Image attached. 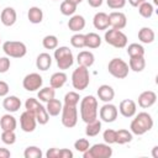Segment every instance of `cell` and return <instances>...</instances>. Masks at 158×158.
Listing matches in <instances>:
<instances>
[{
  "mask_svg": "<svg viewBox=\"0 0 158 158\" xmlns=\"http://www.w3.org/2000/svg\"><path fill=\"white\" fill-rule=\"evenodd\" d=\"M43 79L38 73H30L22 80V85L27 91H36L37 89H41Z\"/></svg>",
  "mask_w": 158,
  "mask_h": 158,
  "instance_id": "cell-10",
  "label": "cell"
},
{
  "mask_svg": "<svg viewBox=\"0 0 158 158\" xmlns=\"http://www.w3.org/2000/svg\"><path fill=\"white\" fill-rule=\"evenodd\" d=\"M80 117L88 123L98 118V100L93 95H86L80 101Z\"/></svg>",
  "mask_w": 158,
  "mask_h": 158,
  "instance_id": "cell-1",
  "label": "cell"
},
{
  "mask_svg": "<svg viewBox=\"0 0 158 158\" xmlns=\"http://www.w3.org/2000/svg\"><path fill=\"white\" fill-rule=\"evenodd\" d=\"M128 67L131 70L139 73L144 69L146 67V60H144V56H139V57H130V62H128Z\"/></svg>",
  "mask_w": 158,
  "mask_h": 158,
  "instance_id": "cell-26",
  "label": "cell"
},
{
  "mask_svg": "<svg viewBox=\"0 0 158 158\" xmlns=\"http://www.w3.org/2000/svg\"><path fill=\"white\" fill-rule=\"evenodd\" d=\"M101 44V37L95 32H89L85 35V47L88 48H98Z\"/></svg>",
  "mask_w": 158,
  "mask_h": 158,
  "instance_id": "cell-29",
  "label": "cell"
},
{
  "mask_svg": "<svg viewBox=\"0 0 158 158\" xmlns=\"http://www.w3.org/2000/svg\"><path fill=\"white\" fill-rule=\"evenodd\" d=\"M27 17L31 23H41L43 20V11L37 6H32L27 12Z\"/></svg>",
  "mask_w": 158,
  "mask_h": 158,
  "instance_id": "cell-28",
  "label": "cell"
},
{
  "mask_svg": "<svg viewBox=\"0 0 158 158\" xmlns=\"http://www.w3.org/2000/svg\"><path fill=\"white\" fill-rule=\"evenodd\" d=\"M10 64L9 57H0V73H6L10 69Z\"/></svg>",
  "mask_w": 158,
  "mask_h": 158,
  "instance_id": "cell-46",
  "label": "cell"
},
{
  "mask_svg": "<svg viewBox=\"0 0 158 158\" xmlns=\"http://www.w3.org/2000/svg\"><path fill=\"white\" fill-rule=\"evenodd\" d=\"M2 51L7 57L11 58H22L27 53L26 44L19 41H6L2 44Z\"/></svg>",
  "mask_w": 158,
  "mask_h": 158,
  "instance_id": "cell-8",
  "label": "cell"
},
{
  "mask_svg": "<svg viewBox=\"0 0 158 158\" xmlns=\"http://www.w3.org/2000/svg\"><path fill=\"white\" fill-rule=\"evenodd\" d=\"M62 125L67 128H72L78 122V110L75 105L64 104L62 107Z\"/></svg>",
  "mask_w": 158,
  "mask_h": 158,
  "instance_id": "cell-9",
  "label": "cell"
},
{
  "mask_svg": "<svg viewBox=\"0 0 158 158\" xmlns=\"http://www.w3.org/2000/svg\"><path fill=\"white\" fill-rule=\"evenodd\" d=\"M153 4L154 5H158V0H153Z\"/></svg>",
  "mask_w": 158,
  "mask_h": 158,
  "instance_id": "cell-53",
  "label": "cell"
},
{
  "mask_svg": "<svg viewBox=\"0 0 158 158\" xmlns=\"http://www.w3.org/2000/svg\"><path fill=\"white\" fill-rule=\"evenodd\" d=\"M156 38V33L151 27H142L138 31V40L142 43H152Z\"/></svg>",
  "mask_w": 158,
  "mask_h": 158,
  "instance_id": "cell-25",
  "label": "cell"
},
{
  "mask_svg": "<svg viewBox=\"0 0 158 158\" xmlns=\"http://www.w3.org/2000/svg\"><path fill=\"white\" fill-rule=\"evenodd\" d=\"M2 107L9 112H16L21 107V100L15 95L5 96V99L2 101Z\"/></svg>",
  "mask_w": 158,
  "mask_h": 158,
  "instance_id": "cell-19",
  "label": "cell"
},
{
  "mask_svg": "<svg viewBox=\"0 0 158 158\" xmlns=\"http://www.w3.org/2000/svg\"><path fill=\"white\" fill-rule=\"evenodd\" d=\"M100 118L104 121V122H114L116 118H117V115H118V111H117V107L110 102H106L105 105L101 106L100 109Z\"/></svg>",
  "mask_w": 158,
  "mask_h": 158,
  "instance_id": "cell-12",
  "label": "cell"
},
{
  "mask_svg": "<svg viewBox=\"0 0 158 158\" xmlns=\"http://www.w3.org/2000/svg\"><path fill=\"white\" fill-rule=\"evenodd\" d=\"M42 154L43 153L41 148H38L37 146H28L23 152L25 158H42Z\"/></svg>",
  "mask_w": 158,
  "mask_h": 158,
  "instance_id": "cell-38",
  "label": "cell"
},
{
  "mask_svg": "<svg viewBox=\"0 0 158 158\" xmlns=\"http://www.w3.org/2000/svg\"><path fill=\"white\" fill-rule=\"evenodd\" d=\"M101 131V122L100 120H94L91 122H88L86 123V127H85V135L88 137H95L96 135H99V132Z\"/></svg>",
  "mask_w": 158,
  "mask_h": 158,
  "instance_id": "cell-32",
  "label": "cell"
},
{
  "mask_svg": "<svg viewBox=\"0 0 158 158\" xmlns=\"http://www.w3.org/2000/svg\"><path fill=\"white\" fill-rule=\"evenodd\" d=\"M102 138H104L105 143H107V144L116 143V131L115 130H111V128L105 130L104 133H102Z\"/></svg>",
  "mask_w": 158,
  "mask_h": 158,
  "instance_id": "cell-43",
  "label": "cell"
},
{
  "mask_svg": "<svg viewBox=\"0 0 158 158\" xmlns=\"http://www.w3.org/2000/svg\"><path fill=\"white\" fill-rule=\"evenodd\" d=\"M152 156H153V158H158V146H154V147H153Z\"/></svg>",
  "mask_w": 158,
  "mask_h": 158,
  "instance_id": "cell-51",
  "label": "cell"
},
{
  "mask_svg": "<svg viewBox=\"0 0 158 158\" xmlns=\"http://www.w3.org/2000/svg\"><path fill=\"white\" fill-rule=\"evenodd\" d=\"M109 23L111 26V28H116V30H122L126 27L127 25V19L126 15L121 11H112L109 15Z\"/></svg>",
  "mask_w": 158,
  "mask_h": 158,
  "instance_id": "cell-13",
  "label": "cell"
},
{
  "mask_svg": "<svg viewBox=\"0 0 158 158\" xmlns=\"http://www.w3.org/2000/svg\"><path fill=\"white\" fill-rule=\"evenodd\" d=\"M16 126H17V121H16V118L12 115L5 114V115L1 116V118H0V127H1L2 131H15Z\"/></svg>",
  "mask_w": 158,
  "mask_h": 158,
  "instance_id": "cell-21",
  "label": "cell"
},
{
  "mask_svg": "<svg viewBox=\"0 0 158 158\" xmlns=\"http://www.w3.org/2000/svg\"><path fill=\"white\" fill-rule=\"evenodd\" d=\"M104 38L107 44L115 48H123L127 44V36L121 30H116V28L106 30Z\"/></svg>",
  "mask_w": 158,
  "mask_h": 158,
  "instance_id": "cell-6",
  "label": "cell"
},
{
  "mask_svg": "<svg viewBox=\"0 0 158 158\" xmlns=\"http://www.w3.org/2000/svg\"><path fill=\"white\" fill-rule=\"evenodd\" d=\"M54 59L57 62V65L59 69L62 70H65L68 68H70L74 63V58H73V53L72 51L65 47V46H62V47H57L54 49Z\"/></svg>",
  "mask_w": 158,
  "mask_h": 158,
  "instance_id": "cell-3",
  "label": "cell"
},
{
  "mask_svg": "<svg viewBox=\"0 0 158 158\" xmlns=\"http://www.w3.org/2000/svg\"><path fill=\"white\" fill-rule=\"evenodd\" d=\"M33 115H35V117H36L37 123H40V125H46V123L49 121V115H48L46 107H44L42 104L38 105V107H37V110L35 111Z\"/></svg>",
  "mask_w": 158,
  "mask_h": 158,
  "instance_id": "cell-33",
  "label": "cell"
},
{
  "mask_svg": "<svg viewBox=\"0 0 158 158\" xmlns=\"http://www.w3.org/2000/svg\"><path fill=\"white\" fill-rule=\"evenodd\" d=\"M79 99H80V96H79V94L78 93H75V91H69V93H67L65 94V96H64V104H67V105H78V102H79Z\"/></svg>",
  "mask_w": 158,
  "mask_h": 158,
  "instance_id": "cell-41",
  "label": "cell"
},
{
  "mask_svg": "<svg viewBox=\"0 0 158 158\" xmlns=\"http://www.w3.org/2000/svg\"><path fill=\"white\" fill-rule=\"evenodd\" d=\"M153 11H154L153 5L149 4V2H147V1L142 2V4L138 6V12H139V15H141L142 17H144V19H149V17H152Z\"/></svg>",
  "mask_w": 158,
  "mask_h": 158,
  "instance_id": "cell-35",
  "label": "cell"
},
{
  "mask_svg": "<svg viewBox=\"0 0 158 158\" xmlns=\"http://www.w3.org/2000/svg\"><path fill=\"white\" fill-rule=\"evenodd\" d=\"M70 44L74 48H84L85 47V35L83 33H75L70 38Z\"/></svg>",
  "mask_w": 158,
  "mask_h": 158,
  "instance_id": "cell-40",
  "label": "cell"
},
{
  "mask_svg": "<svg viewBox=\"0 0 158 158\" xmlns=\"http://www.w3.org/2000/svg\"><path fill=\"white\" fill-rule=\"evenodd\" d=\"M157 101V94L152 90H146L143 93L139 94L138 96V105L143 109H148L151 106H153Z\"/></svg>",
  "mask_w": 158,
  "mask_h": 158,
  "instance_id": "cell-15",
  "label": "cell"
},
{
  "mask_svg": "<svg viewBox=\"0 0 158 158\" xmlns=\"http://www.w3.org/2000/svg\"><path fill=\"white\" fill-rule=\"evenodd\" d=\"M1 141L5 144H14L16 142L15 131H2V133H1Z\"/></svg>",
  "mask_w": 158,
  "mask_h": 158,
  "instance_id": "cell-42",
  "label": "cell"
},
{
  "mask_svg": "<svg viewBox=\"0 0 158 158\" xmlns=\"http://www.w3.org/2000/svg\"><path fill=\"white\" fill-rule=\"evenodd\" d=\"M127 54L130 57H139V56H144V48L142 44L138 43H131L127 47Z\"/></svg>",
  "mask_w": 158,
  "mask_h": 158,
  "instance_id": "cell-36",
  "label": "cell"
},
{
  "mask_svg": "<svg viewBox=\"0 0 158 158\" xmlns=\"http://www.w3.org/2000/svg\"><path fill=\"white\" fill-rule=\"evenodd\" d=\"M9 90H10L9 84L6 81H4V80H0V96L1 98L2 96H6L9 94Z\"/></svg>",
  "mask_w": 158,
  "mask_h": 158,
  "instance_id": "cell-47",
  "label": "cell"
},
{
  "mask_svg": "<svg viewBox=\"0 0 158 158\" xmlns=\"http://www.w3.org/2000/svg\"><path fill=\"white\" fill-rule=\"evenodd\" d=\"M90 83L89 70L85 67L79 65L72 74V85L77 90H85Z\"/></svg>",
  "mask_w": 158,
  "mask_h": 158,
  "instance_id": "cell-4",
  "label": "cell"
},
{
  "mask_svg": "<svg viewBox=\"0 0 158 158\" xmlns=\"http://www.w3.org/2000/svg\"><path fill=\"white\" fill-rule=\"evenodd\" d=\"M107 70L109 73L114 77V78H117V79H123L128 75V70H130V67L128 64L121 59V58H112L109 64H107Z\"/></svg>",
  "mask_w": 158,
  "mask_h": 158,
  "instance_id": "cell-7",
  "label": "cell"
},
{
  "mask_svg": "<svg viewBox=\"0 0 158 158\" xmlns=\"http://www.w3.org/2000/svg\"><path fill=\"white\" fill-rule=\"evenodd\" d=\"M47 158H73V152L67 148H49L46 153Z\"/></svg>",
  "mask_w": 158,
  "mask_h": 158,
  "instance_id": "cell-23",
  "label": "cell"
},
{
  "mask_svg": "<svg viewBox=\"0 0 158 158\" xmlns=\"http://www.w3.org/2000/svg\"><path fill=\"white\" fill-rule=\"evenodd\" d=\"M89 147H90V143H89V141H88L86 138H79V139H77V141L74 142V148H75L78 152L84 153Z\"/></svg>",
  "mask_w": 158,
  "mask_h": 158,
  "instance_id": "cell-44",
  "label": "cell"
},
{
  "mask_svg": "<svg viewBox=\"0 0 158 158\" xmlns=\"http://www.w3.org/2000/svg\"><path fill=\"white\" fill-rule=\"evenodd\" d=\"M42 44L46 49H56L58 47V38L54 35H47L43 37Z\"/></svg>",
  "mask_w": 158,
  "mask_h": 158,
  "instance_id": "cell-37",
  "label": "cell"
},
{
  "mask_svg": "<svg viewBox=\"0 0 158 158\" xmlns=\"http://www.w3.org/2000/svg\"><path fill=\"white\" fill-rule=\"evenodd\" d=\"M111 156L112 148L107 143H95L83 153L84 158H110Z\"/></svg>",
  "mask_w": 158,
  "mask_h": 158,
  "instance_id": "cell-5",
  "label": "cell"
},
{
  "mask_svg": "<svg viewBox=\"0 0 158 158\" xmlns=\"http://www.w3.org/2000/svg\"><path fill=\"white\" fill-rule=\"evenodd\" d=\"M86 1L91 7H100L102 5V0H86Z\"/></svg>",
  "mask_w": 158,
  "mask_h": 158,
  "instance_id": "cell-49",
  "label": "cell"
},
{
  "mask_svg": "<svg viewBox=\"0 0 158 158\" xmlns=\"http://www.w3.org/2000/svg\"><path fill=\"white\" fill-rule=\"evenodd\" d=\"M93 25L99 31H105L109 28V15L106 12H96L93 19Z\"/></svg>",
  "mask_w": 158,
  "mask_h": 158,
  "instance_id": "cell-17",
  "label": "cell"
},
{
  "mask_svg": "<svg viewBox=\"0 0 158 158\" xmlns=\"http://www.w3.org/2000/svg\"><path fill=\"white\" fill-rule=\"evenodd\" d=\"M68 27L73 32H79L85 27V19L81 15H73L68 21Z\"/></svg>",
  "mask_w": 158,
  "mask_h": 158,
  "instance_id": "cell-22",
  "label": "cell"
},
{
  "mask_svg": "<svg viewBox=\"0 0 158 158\" xmlns=\"http://www.w3.org/2000/svg\"><path fill=\"white\" fill-rule=\"evenodd\" d=\"M51 65H52V57L48 53L43 52V53H40L37 56V59H36V67H37V69H40V70H47V69H49Z\"/></svg>",
  "mask_w": 158,
  "mask_h": 158,
  "instance_id": "cell-24",
  "label": "cell"
},
{
  "mask_svg": "<svg viewBox=\"0 0 158 158\" xmlns=\"http://www.w3.org/2000/svg\"><path fill=\"white\" fill-rule=\"evenodd\" d=\"M67 81V74L63 72H57L54 74H52L51 79H49V84L52 88L54 89H59L62 88Z\"/></svg>",
  "mask_w": 158,
  "mask_h": 158,
  "instance_id": "cell-27",
  "label": "cell"
},
{
  "mask_svg": "<svg viewBox=\"0 0 158 158\" xmlns=\"http://www.w3.org/2000/svg\"><path fill=\"white\" fill-rule=\"evenodd\" d=\"M77 62H78L79 65L85 67V68H89V67H91V65L94 64L95 57H94V54H93L91 52H89V51H81V52H79L78 56H77Z\"/></svg>",
  "mask_w": 158,
  "mask_h": 158,
  "instance_id": "cell-20",
  "label": "cell"
},
{
  "mask_svg": "<svg viewBox=\"0 0 158 158\" xmlns=\"http://www.w3.org/2000/svg\"><path fill=\"white\" fill-rule=\"evenodd\" d=\"M131 141H132V132H130L128 130H125V128L116 131V143L126 144Z\"/></svg>",
  "mask_w": 158,
  "mask_h": 158,
  "instance_id": "cell-34",
  "label": "cell"
},
{
  "mask_svg": "<svg viewBox=\"0 0 158 158\" xmlns=\"http://www.w3.org/2000/svg\"><path fill=\"white\" fill-rule=\"evenodd\" d=\"M56 96V89L52 88V86H46V88H42L40 89V91L37 93V98L43 101V102H48L49 100L54 99Z\"/></svg>",
  "mask_w": 158,
  "mask_h": 158,
  "instance_id": "cell-30",
  "label": "cell"
},
{
  "mask_svg": "<svg viewBox=\"0 0 158 158\" xmlns=\"http://www.w3.org/2000/svg\"><path fill=\"white\" fill-rule=\"evenodd\" d=\"M62 107H63V105H62V102L59 100L52 99V100H49L47 102L46 110H47L49 116H58L60 114V111H62Z\"/></svg>",
  "mask_w": 158,
  "mask_h": 158,
  "instance_id": "cell-31",
  "label": "cell"
},
{
  "mask_svg": "<svg viewBox=\"0 0 158 158\" xmlns=\"http://www.w3.org/2000/svg\"><path fill=\"white\" fill-rule=\"evenodd\" d=\"M118 111L120 114L123 116V117H133L136 115V111H137V106H136V102L131 99H125L120 102L118 105Z\"/></svg>",
  "mask_w": 158,
  "mask_h": 158,
  "instance_id": "cell-14",
  "label": "cell"
},
{
  "mask_svg": "<svg viewBox=\"0 0 158 158\" xmlns=\"http://www.w3.org/2000/svg\"><path fill=\"white\" fill-rule=\"evenodd\" d=\"M153 127V118L148 112H139L135 116V118L131 121L130 128L133 135L142 136L146 132L151 131Z\"/></svg>",
  "mask_w": 158,
  "mask_h": 158,
  "instance_id": "cell-2",
  "label": "cell"
},
{
  "mask_svg": "<svg viewBox=\"0 0 158 158\" xmlns=\"http://www.w3.org/2000/svg\"><path fill=\"white\" fill-rule=\"evenodd\" d=\"M16 19H17V14L15 11L14 7H5L2 11H1V15H0V20H1V23L4 26H12L15 22H16Z\"/></svg>",
  "mask_w": 158,
  "mask_h": 158,
  "instance_id": "cell-16",
  "label": "cell"
},
{
  "mask_svg": "<svg viewBox=\"0 0 158 158\" xmlns=\"http://www.w3.org/2000/svg\"><path fill=\"white\" fill-rule=\"evenodd\" d=\"M60 12L63 14V15H65V16H72V15H74V12L77 11V5H74V4H72V2H69V1H67V0H64L62 4H60Z\"/></svg>",
  "mask_w": 158,
  "mask_h": 158,
  "instance_id": "cell-39",
  "label": "cell"
},
{
  "mask_svg": "<svg viewBox=\"0 0 158 158\" xmlns=\"http://www.w3.org/2000/svg\"><path fill=\"white\" fill-rule=\"evenodd\" d=\"M146 0H128V2H130V5L131 6H133V7H138L142 2H144Z\"/></svg>",
  "mask_w": 158,
  "mask_h": 158,
  "instance_id": "cell-50",
  "label": "cell"
},
{
  "mask_svg": "<svg viewBox=\"0 0 158 158\" xmlns=\"http://www.w3.org/2000/svg\"><path fill=\"white\" fill-rule=\"evenodd\" d=\"M106 2H107V6L114 10L122 9L126 5V0H106Z\"/></svg>",
  "mask_w": 158,
  "mask_h": 158,
  "instance_id": "cell-45",
  "label": "cell"
},
{
  "mask_svg": "<svg viewBox=\"0 0 158 158\" xmlns=\"http://www.w3.org/2000/svg\"><path fill=\"white\" fill-rule=\"evenodd\" d=\"M98 96L104 102H110L115 98V90L107 84H102L98 88Z\"/></svg>",
  "mask_w": 158,
  "mask_h": 158,
  "instance_id": "cell-18",
  "label": "cell"
},
{
  "mask_svg": "<svg viewBox=\"0 0 158 158\" xmlns=\"http://www.w3.org/2000/svg\"><path fill=\"white\" fill-rule=\"evenodd\" d=\"M10 156H11V153H10V151L7 148L0 147V158H9Z\"/></svg>",
  "mask_w": 158,
  "mask_h": 158,
  "instance_id": "cell-48",
  "label": "cell"
},
{
  "mask_svg": "<svg viewBox=\"0 0 158 158\" xmlns=\"http://www.w3.org/2000/svg\"><path fill=\"white\" fill-rule=\"evenodd\" d=\"M67 1H69V2H72V4H74V5H79L83 0H67Z\"/></svg>",
  "mask_w": 158,
  "mask_h": 158,
  "instance_id": "cell-52",
  "label": "cell"
},
{
  "mask_svg": "<svg viewBox=\"0 0 158 158\" xmlns=\"http://www.w3.org/2000/svg\"><path fill=\"white\" fill-rule=\"evenodd\" d=\"M0 41H1V40H0Z\"/></svg>",
  "mask_w": 158,
  "mask_h": 158,
  "instance_id": "cell-54",
  "label": "cell"
},
{
  "mask_svg": "<svg viewBox=\"0 0 158 158\" xmlns=\"http://www.w3.org/2000/svg\"><path fill=\"white\" fill-rule=\"evenodd\" d=\"M36 125H37V121H36V117L32 112L30 111H23L20 116V126H21V130L23 132H33L35 128H36Z\"/></svg>",
  "mask_w": 158,
  "mask_h": 158,
  "instance_id": "cell-11",
  "label": "cell"
}]
</instances>
